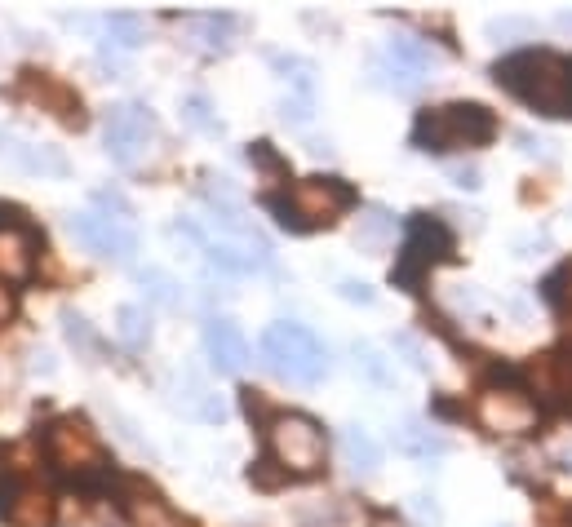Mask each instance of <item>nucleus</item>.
<instances>
[{
  "instance_id": "nucleus-19",
  "label": "nucleus",
  "mask_w": 572,
  "mask_h": 527,
  "mask_svg": "<svg viewBox=\"0 0 572 527\" xmlns=\"http://www.w3.org/2000/svg\"><path fill=\"white\" fill-rule=\"evenodd\" d=\"M102 31H107V49L116 45L120 54H134L142 40H147V23L138 14H129V9H116V14L102 18Z\"/></svg>"
},
{
  "instance_id": "nucleus-5",
  "label": "nucleus",
  "mask_w": 572,
  "mask_h": 527,
  "mask_svg": "<svg viewBox=\"0 0 572 527\" xmlns=\"http://www.w3.org/2000/svg\"><path fill=\"white\" fill-rule=\"evenodd\" d=\"M271 439V457L280 461L284 474H298V479H311V474L324 470V430L315 426L302 412H280L267 426Z\"/></svg>"
},
{
  "instance_id": "nucleus-15",
  "label": "nucleus",
  "mask_w": 572,
  "mask_h": 527,
  "mask_svg": "<svg viewBox=\"0 0 572 527\" xmlns=\"http://www.w3.org/2000/svg\"><path fill=\"white\" fill-rule=\"evenodd\" d=\"M0 155L14 160L18 169H27V173H67L63 151L36 147V142H23V138H14V133H0Z\"/></svg>"
},
{
  "instance_id": "nucleus-33",
  "label": "nucleus",
  "mask_w": 572,
  "mask_h": 527,
  "mask_svg": "<svg viewBox=\"0 0 572 527\" xmlns=\"http://www.w3.org/2000/svg\"><path fill=\"white\" fill-rule=\"evenodd\" d=\"M280 116H284V120H293V124H306V120H311V102H302V98H284V102H280Z\"/></svg>"
},
{
  "instance_id": "nucleus-34",
  "label": "nucleus",
  "mask_w": 572,
  "mask_h": 527,
  "mask_svg": "<svg viewBox=\"0 0 572 527\" xmlns=\"http://www.w3.org/2000/svg\"><path fill=\"white\" fill-rule=\"evenodd\" d=\"M395 346L404 350V355H408V364H413L417 372H426V355H422V346H417L413 337H395Z\"/></svg>"
},
{
  "instance_id": "nucleus-4",
  "label": "nucleus",
  "mask_w": 572,
  "mask_h": 527,
  "mask_svg": "<svg viewBox=\"0 0 572 527\" xmlns=\"http://www.w3.org/2000/svg\"><path fill=\"white\" fill-rule=\"evenodd\" d=\"M262 359H267L271 372L298 381V386H315V381H324V372H329V350H324V341L302 324H271L267 333H262Z\"/></svg>"
},
{
  "instance_id": "nucleus-27",
  "label": "nucleus",
  "mask_w": 572,
  "mask_h": 527,
  "mask_svg": "<svg viewBox=\"0 0 572 527\" xmlns=\"http://www.w3.org/2000/svg\"><path fill=\"white\" fill-rule=\"evenodd\" d=\"M182 120L200 133H222V120L213 116V102L204 98V93H187V98H182Z\"/></svg>"
},
{
  "instance_id": "nucleus-18",
  "label": "nucleus",
  "mask_w": 572,
  "mask_h": 527,
  "mask_svg": "<svg viewBox=\"0 0 572 527\" xmlns=\"http://www.w3.org/2000/svg\"><path fill=\"white\" fill-rule=\"evenodd\" d=\"M342 457L355 474H373L377 465H382V448H377L373 434L364 426H346L342 430Z\"/></svg>"
},
{
  "instance_id": "nucleus-21",
  "label": "nucleus",
  "mask_w": 572,
  "mask_h": 527,
  "mask_svg": "<svg viewBox=\"0 0 572 527\" xmlns=\"http://www.w3.org/2000/svg\"><path fill=\"white\" fill-rule=\"evenodd\" d=\"M275 71H280V80L289 85V98H302V102L315 98V62L280 54V58H275Z\"/></svg>"
},
{
  "instance_id": "nucleus-38",
  "label": "nucleus",
  "mask_w": 572,
  "mask_h": 527,
  "mask_svg": "<svg viewBox=\"0 0 572 527\" xmlns=\"http://www.w3.org/2000/svg\"><path fill=\"white\" fill-rule=\"evenodd\" d=\"M555 27H559V31H572V14H559V18H555Z\"/></svg>"
},
{
  "instance_id": "nucleus-29",
  "label": "nucleus",
  "mask_w": 572,
  "mask_h": 527,
  "mask_svg": "<svg viewBox=\"0 0 572 527\" xmlns=\"http://www.w3.org/2000/svg\"><path fill=\"white\" fill-rule=\"evenodd\" d=\"M541 293H546V302L555 306V310H564V315H572V262L559 266V271L546 279V288H541Z\"/></svg>"
},
{
  "instance_id": "nucleus-1",
  "label": "nucleus",
  "mask_w": 572,
  "mask_h": 527,
  "mask_svg": "<svg viewBox=\"0 0 572 527\" xmlns=\"http://www.w3.org/2000/svg\"><path fill=\"white\" fill-rule=\"evenodd\" d=\"M497 85L510 89L519 102L537 107L541 116H572V62L550 49H524L493 67Z\"/></svg>"
},
{
  "instance_id": "nucleus-10",
  "label": "nucleus",
  "mask_w": 572,
  "mask_h": 527,
  "mask_svg": "<svg viewBox=\"0 0 572 527\" xmlns=\"http://www.w3.org/2000/svg\"><path fill=\"white\" fill-rule=\"evenodd\" d=\"M479 421L493 434H528L537 426V403L519 386L484 390V395H479Z\"/></svg>"
},
{
  "instance_id": "nucleus-32",
  "label": "nucleus",
  "mask_w": 572,
  "mask_h": 527,
  "mask_svg": "<svg viewBox=\"0 0 572 527\" xmlns=\"http://www.w3.org/2000/svg\"><path fill=\"white\" fill-rule=\"evenodd\" d=\"M249 160H253V164H262V169H267V173H284V160L271 151V142H253Z\"/></svg>"
},
{
  "instance_id": "nucleus-31",
  "label": "nucleus",
  "mask_w": 572,
  "mask_h": 527,
  "mask_svg": "<svg viewBox=\"0 0 572 527\" xmlns=\"http://www.w3.org/2000/svg\"><path fill=\"white\" fill-rule=\"evenodd\" d=\"M337 293L346 297V302H360V306H373L377 302V293L369 284H360V279H342V284H337Z\"/></svg>"
},
{
  "instance_id": "nucleus-17",
  "label": "nucleus",
  "mask_w": 572,
  "mask_h": 527,
  "mask_svg": "<svg viewBox=\"0 0 572 527\" xmlns=\"http://www.w3.org/2000/svg\"><path fill=\"white\" fill-rule=\"evenodd\" d=\"M236 31H240V23H236L231 14H196V18H187L191 45L209 49V54H222V49H231Z\"/></svg>"
},
{
  "instance_id": "nucleus-6",
  "label": "nucleus",
  "mask_w": 572,
  "mask_h": 527,
  "mask_svg": "<svg viewBox=\"0 0 572 527\" xmlns=\"http://www.w3.org/2000/svg\"><path fill=\"white\" fill-rule=\"evenodd\" d=\"M453 262V235H448L444 222H435V217L417 213L413 226H408V240L400 248V262H395L391 279L408 293H417L422 288V279L435 271V266Z\"/></svg>"
},
{
  "instance_id": "nucleus-3",
  "label": "nucleus",
  "mask_w": 572,
  "mask_h": 527,
  "mask_svg": "<svg viewBox=\"0 0 572 527\" xmlns=\"http://www.w3.org/2000/svg\"><path fill=\"white\" fill-rule=\"evenodd\" d=\"M271 209L280 213L284 226L293 231H315V226H333L337 217L355 204V191L342 178H302L289 186V195H271Z\"/></svg>"
},
{
  "instance_id": "nucleus-2",
  "label": "nucleus",
  "mask_w": 572,
  "mask_h": 527,
  "mask_svg": "<svg viewBox=\"0 0 572 527\" xmlns=\"http://www.w3.org/2000/svg\"><path fill=\"white\" fill-rule=\"evenodd\" d=\"M497 138V116L479 102H448V107L422 111L413 124V142L422 151H466V147H488Z\"/></svg>"
},
{
  "instance_id": "nucleus-12",
  "label": "nucleus",
  "mask_w": 572,
  "mask_h": 527,
  "mask_svg": "<svg viewBox=\"0 0 572 527\" xmlns=\"http://www.w3.org/2000/svg\"><path fill=\"white\" fill-rule=\"evenodd\" d=\"M23 98H36L40 107H45L49 116L63 120L67 129H85V107H80L76 93H71L67 85H58V80H49V76H27V80H23Z\"/></svg>"
},
{
  "instance_id": "nucleus-11",
  "label": "nucleus",
  "mask_w": 572,
  "mask_h": 527,
  "mask_svg": "<svg viewBox=\"0 0 572 527\" xmlns=\"http://www.w3.org/2000/svg\"><path fill=\"white\" fill-rule=\"evenodd\" d=\"M204 355L218 372H240L249 364V341H244L240 324L231 319H209L204 324Z\"/></svg>"
},
{
  "instance_id": "nucleus-36",
  "label": "nucleus",
  "mask_w": 572,
  "mask_h": 527,
  "mask_svg": "<svg viewBox=\"0 0 572 527\" xmlns=\"http://www.w3.org/2000/svg\"><path fill=\"white\" fill-rule=\"evenodd\" d=\"M453 182L466 186V191H475V186H479V169H453Z\"/></svg>"
},
{
  "instance_id": "nucleus-7",
  "label": "nucleus",
  "mask_w": 572,
  "mask_h": 527,
  "mask_svg": "<svg viewBox=\"0 0 572 527\" xmlns=\"http://www.w3.org/2000/svg\"><path fill=\"white\" fill-rule=\"evenodd\" d=\"M160 138V124L151 116V107L142 102H125V107H111L107 116V129H102V147L116 164L134 169V164L147 160V151L156 147Z\"/></svg>"
},
{
  "instance_id": "nucleus-39",
  "label": "nucleus",
  "mask_w": 572,
  "mask_h": 527,
  "mask_svg": "<svg viewBox=\"0 0 572 527\" xmlns=\"http://www.w3.org/2000/svg\"><path fill=\"white\" fill-rule=\"evenodd\" d=\"M5 315H9V293L0 288V319H5Z\"/></svg>"
},
{
  "instance_id": "nucleus-14",
  "label": "nucleus",
  "mask_w": 572,
  "mask_h": 527,
  "mask_svg": "<svg viewBox=\"0 0 572 527\" xmlns=\"http://www.w3.org/2000/svg\"><path fill=\"white\" fill-rule=\"evenodd\" d=\"M125 519L129 527H182V519L160 501V492L142 488V483H129L125 492Z\"/></svg>"
},
{
  "instance_id": "nucleus-35",
  "label": "nucleus",
  "mask_w": 572,
  "mask_h": 527,
  "mask_svg": "<svg viewBox=\"0 0 572 527\" xmlns=\"http://www.w3.org/2000/svg\"><path fill=\"white\" fill-rule=\"evenodd\" d=\"M413 510H417V519H426V523H439V505H435V496H413Z\"/></svg>"
},
{
  "instance_id": "nucleus-9",
  "label": "nucleus",
  "mask_w": 572,
  "mask_h": 527,
  "mask_svg": "<svg viewBox=\"0 0 572 527\" xmlns=\"http://www.w3.org/2000/svg\"><path fill=\"white\" fill-rule=\"evenodd\" d=\"M49 457L54 465H63V470H102V443L98 434L89 430L85 417H58L54 426H49Z\"/></svg>"
},
{
  "instance_id": "nucleus-30",
  "label": "nucleus",
  "mask_w": 572,
  "mask_h": 527,
  "mask_svg": "<svg viewBox=\"0 0 572 527\" xmlns=\"http://www.w3.org/2000/svg\"><path fill=\"white\" fill-rule=\"evenodd\" d=\"M391 231H395V222H391V217H386L382 209H373L369 217H364V231L355 235V240H360V244H382Z\"/></svg>"
},
{
  "instance_id": "nucleus-23",
  "label": "nucleus",
  "mask_w": 572,
  "mask_h": 527,
  "mask_svg": "<svg viewBox=\"0 0 572 527\" xmlns=\"http://www.w3.org/2000/svg\"><path fill=\"white\" fill-rule=\"evenodd\" d=\"M49 514H54V505H49V496H40V492H18V501H14V510H9V519L5 523H14V527H49Z\"/></svg>"
},
{
  "instance_id": "nucleus-24",
  "label": "nucleus",
  "mask_w": 572,
  "mask_h": 527,
  "mask_svg": "<svg viewBox=\"0 0 572 527\" xmlns=\"http://www.w3.org/2000/svg\"><path fill=\"white\" fill-rule=\"evenodd\" d=\"M116 337L125 341L129 350L147 346V337H151V319H147V310L134 306V302L120 306V310H116Z\"/></svg>"
},
{
  "instance_id": "nucleus-8",
  "label": "nucleus",
  "mask_w": 572,
  "mask_h": 527,
  "mask_svg": "<svg viewBox=\"0 0 572 527\" xmlns=\"http://www.w3.org/2000/svg\"><path fill=\"white\" fill-rule=\"evenodd\" d=\"M71 235L89 248V253L107 257V262H129L138 253V226L134 213H107V209H89L71 217Z\"/></svg>"
},
{
  "instance_id": "nucleus-25",
  "label": "nucleus",
  "mask_w": 572,
  "mask_h": 527,
  "mask_svg": "<svg viewBox=\"0 0 572 527\" xmlns=\"http://www.w3.org/2000/svg\"><path fill=\"white\" fill-rule=\"evenodd\" d=\"M138 284H142V293H147L151 302H160V306H178L182 302V284L169 271H160V266L138 271Z\"/></svg>"
},
{
  "instance_id": "nucleus-37",
  "label": "nucleus",
  "mask_w": 572,
  "mask_h": 527,
  "mask_svg": "<svg viewBox=\"0 0 572 527\" xmlns=\"http://www.w3.org/2000/svg\"><path fill=\"white\" fill-rule=\"evenodd\" d=\"M555 368L564 372V386H572V341L564 346V359H555Z\"/></svg>"
},
{
  "instance_id": "nucleus-20",
  "label": "nucleus",
  "mask_w": 572,
  "mask_h": 527,
  "mask_svg": "<svg viewBox=\"0 0 572 527\" xmlns=\"http://www.w3.org/2000/svg\"><path fill=\"white\" fill-rule=\"evenodd\" d=\"M355 368H360V377L369 381V386H377V390H395V386H400V377H395V359H386L377 346H369V341L355 346Z\"/></svg>"
},
{
  "instance_id": "nucleus-16",
  "label": "nucleus",
  "mask_w": 572,
  "mask_h": 527,
  "mask_svg": "<svg viewBox=\"0 0 572 527\" xmlns=\"http://www.w3.org/2000/svg\"><path fill=\"white\" fill-rule=\"evenodd\" d=\"M395 448L413 461H431V457H444L448 452V439L426 426V421L413 417V421H404V426H395Z\"/></svg>"
},
{
  "instance_id": "nucleus-26",
  "label": "nucleus",
  "mask_w": 572,
  "mask_h": 527,
  "mask_svg": "<svg viewBox=\"0 0 572 527\" xmlns=\"http://www.w3.org/2000/svg\"><path fill=\"white\" fill-rule=\"evenodd\" d=\"M391 58H395V67H404V71H426L431 67V45H422V40H413V36H395L391 40Z\"/></svg>"
},
{
  "instance_id": "nucleus-22",
  "label": "nucleus",
  "mask_w": 572,
  "mask_h": 527,
  "mask_svg": "<svg viewBox=\"0 0 572 527\" xmlns=\"http://www.w3.org/2000/svg\"><path fill=\"white\" fill-rule=\"evenodd\" d=\"M182 408H187L191 417H200V421H222V417H227V403H222L196 377H187V386H182Z\"/></svg>"
},
{
  "instance_id": "nucleus-13",
  "label": "nucleus",
  "mask_w": 572,
  "mask_h": 527,
  "mask_svg": "<svg viewBox=\"0 0 572 527\" xmlns=\"http://www.w3.org/2000/svg\"><path fill=\"white\" fill-rule=\"evenodd\" d=\"M36 271V240L23 226H0V279L23 284Z\"/></svg>"
},
{
  "instance_id": "nucleus-28",
  "label": "nucleus",
  "mask_w": 572,
  "mask_h": 527,
  "mask_svg": "<svg viewBox=\"0 0 572 527\" xmlns=\"http://www.w3.org/2000/svg\"><path fill=\"white\" fill-rule=\"evenodd\" d=\"M63 328H67V341L80 350V355L94 364V355H98V337H94V328H89V319L85 315H76V310H63Z\"/></svg>"
}]
</instances>
